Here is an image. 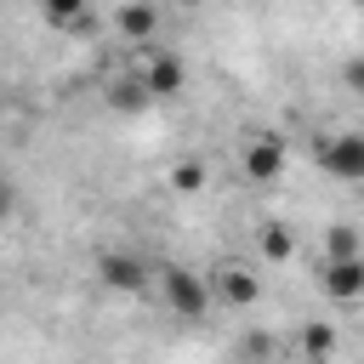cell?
Instances as JSON below:
<instances>
[{
  "label": "cell",
  "instance_id": "6da1fadb",
  "mask_svg": "<svg viewBox=\"0 0 364 364\" xmlns=\"http://www.w3.org/2000/svg\"><path fill=\"white\" fill-rule=\"evenodd\" d=\"M159 296L182 324H199L210 313V284L199 273H188V267H159Z\"/></svg>",
  "mask_w": 364,
  "mask_h": 364
},
{
  "label": "cell",
  "instance_id": "7a4b0ae2",
  "mask_svg": "<svg viewBox=\"0 0 364 364\" xmlns=\"http://www.w3.org/2000/svg\"><path fill=\"white\" fill-rule=\"evenodd\" d=\"M318 165L336 182H364V131H336L318 142Z\"/></svg>",
  "mask_w": 364,
  "mask_h": 364
},
{
  "label": "cell",
  "instance_id": "3957f363",
  "mask_svg": "<svg viewBox=\"0 0 364 364\" xmlns=\"http://www.w3.org/2000/svg\"><path fill=\"white\" fill-rule=\"evenodd\" d=\"M97 279L108 290H119V296H142L148 290V262L131 256V250H102L97 256Z\"/></svg>",
  "mask_w": 364,
  "mask_h": 364
},
{
  "label": "cell",
  "instance_id": "277c9868",
  "mask_svg": "<svg viewBox=\"0 0 364 364\" xmlns=\"http://www.w3.org/2000/svg\"><path fill=\"white\" fill-rule=\"evenodd\" d=\"M210 296L228 301V307H256L262 301V279H256L250 262H222L216 279H210Z\"/></svg>",
  "mask_w": 364,
  "mask_h": 364
},
{
  "label": "cell",
  "instance_id": "5b68a950",
  "mask_svg": "<svg viewBox=\"0 0 364 364\" xmlns=\"http://www.w3.org/2000/svg\"><path fill=\"white\" fill-rule=\"evenodd\" d=\"M279 176H284V136H250V148H245V182L267 188Z\"/></svg>",
  "mask_w": 364,
  "mask_h": 364
},
{
  "label": "cell",
  "instance_id": "8992f818",
  "mask_svg": "<svg viewBox=\"0 0 364 364\" xmlns=\"http://www.w3.org/2000/svg\"><path fill=\"white\" fill-rule=\"evenodd\" d=\"M318 290H324L330 301H358V296H364V256L324 262V267H318Z\"/></svg>",
  "mask_w": 364,
  "mask_h": 364
},
{
  "label": "cell",
  "instance_id": "52a82bcc",
  "mask_svg": "<svg viewBox=\"0 0 364 364\" xmlns=\"http://www.w3.org/2000/svg\"><path fill=\"white\" fill-rule=\"evenodd\" d=\"M182 85H188V68H182V57H171V51L148 57V68H142V91H148V97H176Z\"/></svg>",
  "mask_w": 364,
  "mask_h": 364
},
{
  "label": "cell",
  "instance_id": "ba28073f",
  "mask_svg": "<svg viewBox=\"0 0 364 364\" xmlns=\"http://www.w3.org/2000/svg\"><path fill=\"white\" fill-rule=\"evenodd\" d=\"M336 358V324L330 318H307L296 336V364H330Z\"/></svg>",
  "mask_w": 364,
  "mask_h": 364
},
{
  "label": "cell",
  "instance_id": "9c48e42d",
  "mask_svg": "<svg viewBox=\"0 0 364 364\" xmlns=\"http://www.w3.org/2000/svg\"><path fill=\"white\" fill-rule=\"evenodd\" d=\"M46 28H63V34H91L97 28V11L80 6V0H46Z\"/></svg>",
  "mask_w": 364,
  "mask_h": 364
},
{
  "label": "cell",
  "instance_id": "30bf717a",
  "mask_svg": "<svg viewBox=\"0 0 364 364\" xmlns=\"http://www.w3.org/2000/svg\"><path fill=\"white\" fill-rule=\"evenodd\" d=\"M114 28L142 46V40H154V28H159V6H119V11H114Z\"/></svg>",
  "mask_w": 364,
  "mask_h": 364
},
{
  "label": "cell",
  "instance_id": "8fae6325",
  "mask_svg": "<svg viewBox=\"0 0 364 364\" xmlns=\"http://www.w3.org/2000/svg\"><path fill=\"white\" fill-rule=\"evenodd\" d=\"M154 97L142 91V74H119V80H108V108H119V114H142Z\"/></svg>",
  "mask_w": 364,
  "mask_h": 364
},
{
  "label": "cell",
  "instance_id": "7c38bea8",
  "mask_svg": "<svg viewBox=\"0 0 364 364\" xmlns=\"http://www.w3.org/2000/svg\"><path fill=\"white\" fill-rule=\"evenodd\" d=\"M256 250H262V262H290L296 256V233L284 222H262L256 228Z\"/></svg>",
  "mask_w": 364,
  "mask_h": 364
},
{
  "label": "cell",
  "instance_id": "4fadbf2b",
  "mask_svg": "<svg viewBox=\"0 0 364 364\" xmlns=\"http://www.w3.org/2000/svg\"><path fill=\"white\" fill-rule=\"evenodd\" d=\"M273 358H279L273 330H245V336L233 341V364H273Z\"/></svg>",
  "mask_w": 364,
  "mask_h": 364
},
{
  "label": "cell",
  "instance_id": "5bb4252c",
  "mask_svg": "<svg viewBox=\"0 0 364 364\" xmlns=\"http://www.w3.org/2000/svg\"><path fill=\"white\" fill-rule=\"evenodd\" d=\"M347 256H364V233L353 222H336L324 233V262H347Z\"/></svg>",
  "mask_w": 364,
  "mask_h": 364
},
{
  "label": "cell",
  "instance_id": "9a60e30c",
  "mask_svg": "<svg viewBox=\"0 0 364 364\" xmlns=\"http://www.w3.org/2000/svg\"><path fill=\"white\" fill-rule=\"evenodd\" d=\"M171 188H176V193H199V188H205V165H199V159H176V165H171Z\"/></svg>",
  "mask_w": 364,
  "mask_h": 364
},
{
  "label": "cell",
  "instance_id": "2e32d148",
  "mask_svg": "<svg viewBox=\"0 0 364 364\" xmlns=\"http://www.w3.org/2000/svg\"><path fill=\"white\" fill-rule=\"evenodd\" d=\"M341 85L364 97V57H347V63H341Z\"/></svg>",
  "mask_w": 364,
  "mask_h": 364
},
{
  "label": "cell",
  "instance_id": "e0dca14e",
  "mask_svg": "<svg viewBox=\"0 0 364 364\" xmlns=\"http://www.w3.org/2000/svg\"><path fill=\"white\" fill-rule=\"evenodd\" d=\"M11 216H17V188H11L6 176H0V228H6Z\"/></svg>",
  "mask_w": 364,
  "mask_h": 364
}]
</instances>
